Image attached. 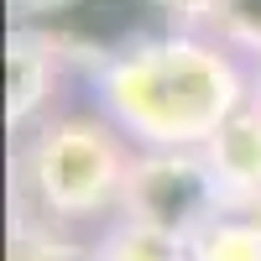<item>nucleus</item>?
<instances>
[{
	"label": "nucleus",
	"instance_id": "nucleus-1",
	"mask_svg": "<svg viewBox=\"0 0 261 261\" xmlns=\"http://www.w3.org/2000/svg\"><path fill=\"white\" fill-rule=\"evenodd\" d=\"M110 115L151 146L199 151L246 105L235 63L188 32H167L99 73Z\"/></svg>",
	"mask_w": 261,
	"mask_h": 261
},
{
	"label": "nucleus",
	"instance_id": "nucleus-2",
	"mask_svg": "<svg viewBox=\"0 0 261 261\" xmlns=\"http://www.w3.org/2000/svg\"><path fill=\"white\" fill-rule=\"evenodd\" d=\"M125 172L130 157L99 120H53L47 130H37L27 151V178L37 204L63 220H84V214L115 204Z\"/></svg>",
	"mask_w": 261,
	"mask_h": 261
},
{
	"label": "nucleus",
	"instance_id": "nucleus-3",
	"mask_svg": "<svg viewBox=\"0 0 261 261\" xmlns=\"http://www.w3.org/2000/svg\"><path fill=\"white\" fill-rule=\"evenodd\" d=\"M16 27L42 37L58 58L115 68L136 47L167 37L172 21L157 0H16Z\"/></svg>",
	"mask_w": 261,
	"mask_h": 261
},
{
	"label": "nucleus",
	"instance_id": "nucleus-4",
	"mask_svg": "<svg viewBox=\"0 0 261 261\" xmlns=\"http://www.w3.org/2000/svg\"><path fill=\"white\" fill-rule=\"evenodd\" d=\"M125 220L167 230L178 241H193L204 225L220 220V209L230 204L220 178L204 151H183V146H151L146 157L130 162L125 188H120Z\"/></svg>",
	"mask_w": 261,
	"mask_h": 261
},
{
	"label": "nucleus",
	"instance_id": "nucleus-5",
	"mask_svg": "<svg viewBox=\"0 0 261 261\" xmlns=\"http://www.w3.org/2000/svg\"><path fill=\"white\" fill-rule=\"evenodd\" d=\"M199 151L230 204H261V105H241Z\"/></svg>",
	"mask_w": 261,
	"mask_h": 261
},
{
	"label": "nucleus",
	"instance_id": "nucleus-6",
	"mask_svg": "<svg viewBox=\"0 0 261 261\" xmlns=\"http://www.w3.org/2000/svg\"><path fill=\"white\" fill-rule=\"evenodd\" d=\"M53 73H58V53L32 32H11L6 42V120L27 125L53 94Z\"/></svg>",
	"mask_w": 261,
	"mask_h": 261
},
{
	"label": "nucleus",
	"instance_id": "nucleus-7",
	"mask_svg": "<svg viewBox=\"0 0 261 261\" xmlns=\"http://www.w3.org/2000/svg\"><path fill=\"white\" fill-rule=\"evenodd\" d=\"M94 261H193V256H188V241H178V235L136 225V220H120L99 241Z\"/></svg>",
	"mask_w": 261,
	"mask_h": 261
},
{
	"label": "nucleus",
	"instance_id": "nucleus-8",
	"mask_svg": "<svg viewBox=\"0 0 261 261\" xmlns=\"http://www.w3.org/2000/svg\"><path fill=\"white\" fill-rule=\"evenodd\" d=\"M193 261H261V220H214L188 241Z\"/></svg>",
	"mask_w": 261,
	"mask_h": 261
},
{
	"label": "nucleus",
	"instance_id": "nucleus-9",
	"mask_svg": "<svg viewBox=\"0 0 261 261\" xmlns=\"http://www.w3.org/2000/svg\"><path fill=\"white\" fill-rule=\"evenodd\" d=\"M11 261H84L63 235H53L47 225L37 220H16L11 230Z\"/></svg>",
	"mask_w": 261,
	"mask_h": 261
},
{
	"label": "nucleus",
	"instance_id": "nucleus-10",
	"mask_svg": "<svg viewBox=\"0 0 261 261\" xmlns=\"http://www.w3.org/2000/svg\"><path fill=\"white\" fill-rule=\"evenodd\" d=\"M209 21L220 27V37L235 42V47L261 53V0H220Z\"/></svg>",
	"mask_w": 261,
	"mask_h": 261
},
{
	"label": "nucleus",
	"instance_id": "nucleus-11",
	"mask_svg": "<svg viewBox=\"0 0 261 261\" xmlns=\"http://www.w3.org/2000/svg\"><path fill=\"white\" fill-rule=\"evenodd\" d=\"M157 6H162L172 21H204V16H214L220 0H157Z\"/></svg>",
	"mask_w": 261,
	"mask_h": 261
},
{
	"label": "nucleus",
	"instance_id": "nucleus-12",
	"mask_svg": "<svg viewBox=\"0 0 261 261\" xmlns=\"http://www.w3.org/2000/svg\"><path fill=\"white\" fill-rule=\"evenodd\" d=\"M256 105H261V79H256Z\"/></svg>",
	"mask_w": 261,
	"mask_h": 261
}]
</instances>
